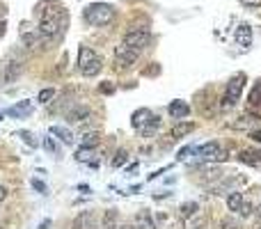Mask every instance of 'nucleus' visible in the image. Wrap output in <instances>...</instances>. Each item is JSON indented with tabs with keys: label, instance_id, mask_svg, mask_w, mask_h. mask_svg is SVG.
Returning <instances> with one entry per match:
<instances>
[{
	"label": "nucleus",
	"instance_id": "nucleus-1",
	"mask_svg": "<svg viewBox=\"0 0 261 229\" xmlns=\"http://www.w3.org/2000/svg\"><path fill=\"white\" fill-rule=\"evenodd\" d=\"M82 18H85V23H90V26L101 28V26H108V23L114 18V10H112V5H108V2H92V5L85 7Z\"/></svg>",
	"mask_w": 261,
	"mask_h": 229
},
{
	"label": "nucleus",
	"instance_id": "nucleus-2",
	"mask_svg": "<svg viewBox=\"0 0 261 229\" xmlns=\"http://www.w3.org/2000/svg\"><path fill=\"white\" fill-rule=\"evenodd\" d=\"M130 124H133V128H136V131H140L142 136H154V133H156V128L160 126V117H158V114H154L149 108H140L138 112H133V120H130Z\"/></svg>",
	"mask_w": 261,
	"mask_h": 229
},
{
	"label": "nucleus",
	"instance_id": "nucleus-3",
	"mask_svg": "<svg viewBox=\"0 0 261 229\" xmlns=\"http://www.w3.org/2000/svg\"><path fill=\"white\" fill-rule=\"evenodd\" d=\"M101 66H104V62H101V58H98L96 53H94L92 48H87V46H80V50H78V69H80L82 76L87 78H94L101 71Z\"/></svg>",
	"mask_w": 261,
	"mask_h": 229
},
{
	"label": "nucleus",
	"instance_id": "nucleus-4",
	"mask_svg": "<svg viewBox=\"0 0 261 229\" xmlns=\"http://www.w3.org/2000/svg\"><path fill=\"white\" fill-rule=\"evenodd\" d=\"M192 154H195V160H204V163H216V160L229 158V154L224 152V149H220L218 142H206V144L192 149Z\"/></svg>",
	"mask_w": 261,
	"mask_h": 229
},
{
	"label": "nucleus",
	"instance_id": "nucleus-5",
	"mask_svg": "<svg viewBox=\"0 0 261 229\" xmlns=\"http://www.w3.org/2000/svg\"><path fill=\"white\" fill-rule=\"evenodd\" d=\"M62 18H64V12H58V14H48L39 21L37 32L42 34L44 39H50V37H58L62 30Z\"/></svg>",
	"mask_w": 261,
	"mask_h": 229
},
{
	"label": "nucleus",
	"instance_id": "nucleus-6",
	"mask_svg": "<svg viewBox=\"0 0 261 229\" xmlns=\"http://www.w3.org/2000/svg\"><path fill=\"white\" fill-rule=\"evenodd\" d=\"M243 88H245V76L243 74H236L232 80H229V85H227V90H224V96H222V108L227 110V108H234L236 106V101L240 98V92H243Z\"/></svg>",
	"mask_w": 261,
	"mask_h": 229
},
{
	"label": "nucleus",
	"instance_id": "nucleus-7",
	"mask_svg": "<svg viewBox=\"0 0 261 229\" xmlns=\"http://www.w3.org/2000/svg\"><path fill=\"white\" fill-rule=\"evenodd\" d=\"M149 39H152L149 30H144V28H130L128 32L124 34V42H122V44L133 48V50H142L149 44Z\"/></svg>",
	"mask_w": 261,
	"mask_h": 229
},
{
	"label": "nucleus",
	"instance_id": "nucleus-8",
	"mask_svg": "<svg viewBox=\"0 0 261 229\" xmlns=\"http://www.w3.org/2000/svg\"><path fill=\"white\" fill-rule=\"evenodd\" d=\"M138 58H140V50H133V48H128V46L122 44L120 48H117V53H114L117 69H130V66L138 62Z\"/></svg>",
	"mask_w": 261,
	"mask_h": 229
},
{
	"label": "nucleus",
	"instance_id": "nucleus-9",
	"mask_svg": "<svg viewBox=\"0 0 261 229\" xmlns=\"http://www.w3.org/2000/svg\"><path fill=\"white\" fill-rule=\"evenodd\" d=\"M30 112H32V104L30 101H18V104H14L7 110V114H10L12 120H26Z\"/></svg>",
	"mask_w": 261,
	"mask_h": 229
},
{
	"label": "nucleus",
	"instance_id": "nucleus-10",
	"mask_svg": "<svg viewBox=\"0 0 261 229\" xmlns=\"http://www.w3.org/2000/svg\"><path fill=\"white\" fill-rule=\"evenodd\" d=\"M236 44L240 46V48H248V46L252 44V28L248 26V23H240L238 28H236Z\"/></svg>",
	"mask_w": 261,
	"mask_h": 229
},
{
	"label": "nucleus",
	"instance_id": "nucleus-11",
	"mask_svg": "<svg viewBox=\"0 0 261 229\" xmlns=\"http://www.w3.org/2000/svg\"><path fill=\"white\" fill-rule=\"evenodd\" d=\"M90 114H92V110L87 108V106H76V108H71L69 112H66V120H69L71 124H80V122L90 120Z\"/></svg>",
	"mask_w": 261,
	"mask_h": 229
},
{
	"label": "nucleus",
	"instance_id": "nucleus-12",
	"mask_svg": "<svg viewBox=\"0 0 261 229\" xmlns=\"http://www.w3.org/2000/svg\"><path fill=\"white\" fill-rule=\"evenodd\" d=\"M168 112L172 114L176 122H181V120H186V117L190 114V106L186 104V101H172L170 108H168Z\"/></svg>",
	"mask_w": 261,
	"mask_h": 229
},
{
	"label": "nucleus",
	"instance_id": "nucleus-13",
	"mask_svg": "<svg viewBox=\"0 0 261 229\" xmlns=\"http://www.w3.org/2000/svg\"><path fill=\"white\" fill-rule=\"evenodd\" d=\"M238 160L248 165H254V168H261V152L259 149H245V152L238 154Z\"/></svg>",
	"mask_w": 261,
	"mask_h": 229
},
{
	"label": "nucleus",
	"instance_id": "nucleus-14",
	"mask_svg": "<svg viewBox=\"0 0 261 229\" xmlns=\"http://www.w3.org/2000/svg\"><path fill=\"white\" fill-rule=\"evenodd\" d=\"M136 229H156V222H154L152 213H149V211H140V213H138Z\"/></svg>",
	"mask_w": 261,
	"mask_h": 229
},
{
	"label": "nucleus",
	"instance_id": "nucleus-15",
	"mask_svg": "<svg viewBox=\"0 0 261 229\" xmlns=\"http://www.w3.org/2000/svg\"><path fill=\"white\" fill-rule=\"evenodd\" d=\"M74 229H94V216L90 211L80 213V216L74 220Z\"/></svg>",
	"mask_w": 261,
	"mask_h": 229
},
{
	"label": "nucleus",
	"instance_id": "nucleus-16",
	"mask_svg": "<svg viewBox=\"0 0 261 229\" xmlns=\"http://www.w3.org/2000/svg\"><path fill=\"white\" fill-rule=\"evenodd\" d=\"M50 133L53 136H58V140L60 142H64V144H74V136H71V131L69 128H64V126H50Z\"/></svg>",
	"mask_w": 261,
	"mask_h": 229
},
{
	"label": "nucleus",
	"instance_id": "nucleus-17",
	"mask_svg": "<svg viewBox=\"0 0 261 229\" xmlns=\"http://www.w3.org/2000/svg\"><path fill=\"white\" fill-rule=\"evenodd\" d=\"M243 204H245L243 192H232V195L227 197V206H229V211H238V213H240Z\"/></svg>",
	"mask_w": 261,
	"mask_h": 229
},
{
	"label": "nucleus",
	"instance_id": "nucleus-18",
	"mask_svg": "<svg viewBox=\"0 0 261 229\" xmlns=\"http://www.w3.org/2000/svg\"><path fill=\"white\" fill-rule=\"evenodd\" d=\"M21 71H23L21 62H10V66H7V71H5V80L7 82H14L18 76H21Z\"/></svg>",
	"mask_w": 261,
	"mask_h": 229
},
{
	"label": "nucleus",
	"instance_id": "nucleus-19",
	"mask_svg": "<svg viewBox=\"0 0 261 229\" xmlns=\"http://www.w3.org/2000/svg\"><path fill=\"white\" fill-rule=\"evenodd\" d=\"M192 128H195V124H190V122H184V124H176L172 128V138L174 140H179V138L188 136V133H192Z\"/></svg>",
	"mask_w": 261,
	"mask_h": 229
},
{
	"label": "nucleus",
	"instance_id": "nucleus-20",
	"mask_svg": "<svg viewBox=\"0 0 261 229\" xmlns=\"http://www.w3.org/2000/svg\"><path fill=\"white\" fill-rule=\"evenodd\" d=\"M80 140H82V147H96L101 142V138H98V133H85Z\"/></svg>",
	"mask_w": 261,
	"mask_h": 229
},
{
	"label": "nucleus",
	"instance_id": "nucleus-21",
	"mask_svg": "<svg viewBox=\"0 0 261 229\" xmlns=\"http://www.w3.org/2000/svg\"><path fill=\"white\" fill-rule=\"evenodd\" d=\"M53 96H55V90L48 88V90H42V92H39V98H37V101H39V104H48Z\"/></svg>",
	"mask_w": 261,
	"mask_h": 229
},
{
	"label": "nucleus",
	"instance_id": "nucleus-22",
	"mask_svg": "<svg viewBox=\"0 0 261 229\" xmlns=\"http://www.w3.org/2000/svg\"><path fill=\"white\" fill-rule=\"evenodd\" d=\"M112 165H114V168H122V165H126V152H117V156L112 158Z\"/></svg>",
	"mask_w": 261,
	"mask_h": 229
},
{
	"label": "nucleus",
	"instance_id": "nucleus-23",
	"mask_svg": "<svg viewBox=\"0 0 261 229\" xmlns=\"http://www.w3.org/2000/svg\"><path fill=\"white\" fill-rule=\"evenodd\" d=\"M261 101V80H259V85L254 88V92L250 94V104H259Z\"/></svg>",
	"mask_w": 261,
	"mask_h": 229
},
{
	"label": "nucleus",
	"instance_id": "nucleus-24",
	"mask_svg": "<svg viewBox=\"0 0 261 229\" xmlns=\"http://www.w3.org/2000/svg\"><path fill=\"white\" fill-rule=\"evenodd\" d=\"M197 211V204L192 202V204H184V206H181V213H184L186 218H188V216H190V213H195Z\"/></svg>",
	"mask_w": 261,
	"mask_h": 229
},
{
	"label": "nucleus",
	"instance_id": "nucleus-25",
	"mask_svg": "<svg viewBox=\"0 0 261 229\" xmlns=\"http://www.w3.org/2000/svg\"><path fill=\"white\" fill-rule=\"evenodd\" d=\"M98 90H101L104 94H112V92H114V85H112V82H104V85H101Z\"/></svg>",
	"mask_w": 261,
	"mask_h": 229
},
{
	"label": "nucleus",
	"instance_id": "nucleus-26",
	"mask_svg": "<svg viewBox=\"0 0 261 229\" xmlns=\"http://www.w3.org/2000/svg\"><path fill=\"white\" fill-rule=\"evenodd\" d=\"M188 154H192V147H184V149H181V152H179V160H186V158H188Z\"/></svg>",
	"mask_w": 261,
	"mask_h": 229
},
{
	"label": "nucleus",
	"instance_id": "nucleus-27",
	"mask_svg": "<svg viewBox=\"0 0 261 229\" xmlns=\"http://www.w3.org/2000/svg\"><path fill=\"white\" fill-rule=\"evenodd\" d=\"M245 7H261V0H240Z\"/></svg>",
	"mask_w": 261,
	"mask_h": 229
},
{
	"label": "nucleus",
	"instance_id": "nucleus-28",
	"mask_svg": "<svg viewBox=\"0 0 261 229\" xmlns=\"http://www.w3.org/2000/svg\"><path fill=\"white\" fill-rule=\"evenodd\" d=\"M32 188H34V190H39V192H46V186H44L42 181H37V179L32 181Z\"/></svg>",
	"mask_w": 261,
	"mask_h": 229
},
{
	"label": "nucleus",
	"instance_id": "nucleus-29",
	"mask_svg": "<svg viewBox=\"0 0 261 229\" xmlns=\"http://www.w3.org/2000/svg\"><path fill=\"white\" fill-rule=\"evenodd\" d=\"M21 136H23V140H26L28 144H30V147H37V142L32 140V136H30V133H21Z\"/></svg>",
	"mask_w": 261,
	"mask_h": 229
},
{
	"label": "nucleus",
	"instance_id": "nucleus-30",
	"mask_svg": "<svg viewBox=\"0 0 261 229\" xmlns=\"http://www.w3.org/2000/svg\"><path fill=\"white\" fill-rule=\"evenodd\" d=\"M222 227L224 229H238V224H236L234 220H222Z\"/></svg>",
	"mask_w": 261,
	"mask_h": 229
},
{
	"label": "nucleus",
	"instance_id": "nucleus-31",
	"mask_svg": "<svg viewBox=\"0 0 261 229\" xmlns=\"http://www.w3.org/2000/svg\"><path fill=\"white\" fill-rule=\"evenodd\" d=\"M50 227V220H44L42 224H39V229H48Z\"/></svg>",
	"mask_w": 261,
	"mask_h": 229
},
{
	"label": "nucleus",
	"instance_id": "nucleus-32",
	"mask_svg": "<svg viewBox=\"0 0 261 229\" xmlns=\"http://www.w3.org/2000/svg\"><path fill=\"white\" fill-rule=\"evenodd\" d=\"M5 197H7V190H5V188H2V186H0V202H2Z\"/></svg>",
	"mask_w": 261,
	"mask_h": 229
},
{
	"label": "nucleus",
	"instance_id": "nucleus-33",
	"mask_svg": "<svg viewBox=\"0 0 261 229\" xmlns=\"http://www.w3.org/2000/svg\"><path fill=\"white\" fill-rule=\"evenodd\" d=\"M44 144H46V147H48L50 152H55V144H53V142H50V140H46V142H44Z\"/></svg>",
	"mask_w": 261,
	"mask_h": 229
},
{
	"label": "nucleus",
	"instance_id": "nucleus-34",
	"mask_svg": "<svg viewBox=\"0 0 261 229\" xmlns=\"http://www.w3.org/2000/svg\"><path fill=\"white\" fill-rule=\"evenodd\" d=\"M252 138H254L256 142H261V131H256V133H252Z\"/></svg>",
	"mask_w": 261,
	"mask_h": 229
},
{
	"label": "nucleus",
	"instance_id": "nucleus-35",
	"mask_svg": "<svg viewBox=\"0 0 261 229\" xmlns=\"http://www.w3.org/2000/svg\"><path fill=\"white\" fill-rule=\"evenodd\" d=\"M2 28H5V21H0V32H2Z\"/></svg>",
	"mask_w": 261,
	"mask_h": 229
},
{
	"label": "nucleus",
	"instance_id": "nucleus-36",
	"mask_svg": "<svg viewBox=\"0 0 261 229\" xmlns=\"http://www.w3.org/2000/svg\"><path fill=\"white\" fill-rule=\"evenodd\" d=\"M256 213H259V216H261V206H259V208H256Z\"/></svg>",
	"mask_w": 261,
	"mask_h": 229
},
{
	"label": "nucleus",
	"instance_id": "nucleus-37",
	"mask_svg": "<svg viewBox=\"0 0 261 229\" xmlns=\"http://www.w3.org/2000/svg\"><path fill=\"white\" fill-rule=\"evenodd\" d=\"M256 229H261V222H259V224H256Z\"/></svg>",
	"mask_w": 261,
	"mask_h": 229
}]
</instances>
